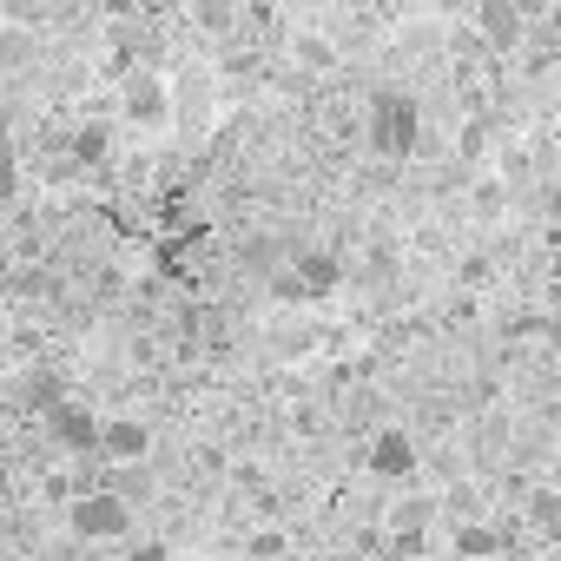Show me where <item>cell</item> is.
<instances>
[{"label":"cell","instance_id":"1","mask_svg":"<svg viewBox=\"0 0 561 561\" xmlns=\"http://www.w3.org/2000/svg\"><path fill=\"white\" fill-rule=\"evenodd\" d=\"M416 139H423V106H416L410 93L383 87V93L370 100V152H377V159H410Z\"/></svg>","mask_w":561,"mask_h":561},{"label":"cell","instance_id":"2","mask_svg":"<svg viewBox=\"0 0 561 561\" xmlns=\"http://www.w3.org/2000/svg\"><path fill=\"white\" fill-rule=\"evenodd\" d=\"M337 277H344V257L337 251H298L285 271H271V291L291 298V305H311V298L337 291Z\"/></svg>","mask_w":561,"mask_h":561},{"label":"cell","instance_id":"3","mask_svg":"<svg viewBox=\"0 0 561 561\" xmlns=\"http://www.w3.org/2000/svg\"><path fill=\"white\" fill-rule=\"evenodd\" d=\"M67 528H73L80 541H126V528H133V502H119L113 489H87V495L67 502Z\"/></svg>","mask_w":561,"mask_h":561},{"label":"cell","instance_id":"4","mask_svg":"<svg viewBox=\"0 0 561 561\" xmlns=\"http://www.w3.org/2000/svg\"><path fill=\"white\" fill-rule=\"evenodd\" d=\"M100 423L106 416H93L87 403H60V410H47V436L60 443V449H73V456H100Z\"/></svg>","mask_w":561,"mask_h":561},{"label":"cell","instance_id":"5","mask_svg":"<svg viewBox=\"0 0 561 561\" xmlns=\"http://www.w3.org/2000/svg\"><path fill=\"white\" fill-rule=\"evenodd\" d=\"M364 462H370V476L403 482V476H416V436L410 430H377L370 449H364Z\"/></svg>","mask_w":561,"mask_h":561},{"label":"cell","instance_id":"6","mask_svg":"<svg viewBox=\"0 0 561 561\" xmlns=\"http://www.w3.org/2000/svg\"><path fill=\"white\" fill-rule=\"evenodd\" d=\"M476 34H482L495 54H515L522 34H528V14L515 8V0H482V8H476Z\"/></svg>","mask_w":561,"mask_h":561},{"label":"cell","instance_id":"7","mask_svg":"<svg viewBox=\"0 0 561 561\" xmlns=\"http://www.w3.org/2000/svg\"><path fill=\"white\" fill-rule=\"evenodd\" d=\"M126 113H133L139 126H165V113H172L165 80H159V73H126Z\"/></svg>","mask_w":561,"mask_h":561},{"label":"cell","instance_id":"8","mask_svg":"<svg viewBox=\"0 0 561 561\" xmlns=\"http://www.w3.org/2000/svg\"><path fill=\"white\" fill-rule=\"evenodd\" d=\"M100 449H106L113 462H139V456L152 449V423H139V416H113V423H100Z\"/></svg>","mask_w":561,"mask_h":561},{"label":"cell","instance_id":"9","mask_svg":"<svg viewBox=\"0 0 561 561\" xmlns=\"http://www.w3.org/2000/svg\"><path fill=\"white\" fill-rule=\"evenodd\" d=\"M508 541H515L508 522H462L456 528V554H502Z\"/></svg>","mask_w":561,"mask_h":561},{"label":"cell","instance_id":"10","mask_svg":"<svg viewBox=\"0 0 561 561\" xmlns=\"http://www.w3.org/2000/svg\"><path fill=\"white\" fill-rule=\"evenodd\" d=\"M60 403H67V390H60V370H54V364L27 370V410H41V416H47V410H60Z\"/></svg>","mask_w":561,"mask_h":561},{"label":"cell","instance_id":"11","mask_svg":"<svg viewBox=\"0 0 561 561\" xmlns=\"http://www.w3.org/2000/svg\"><path fill=\"white\" fill-rule=\"evenodd\" d=\"M106 152H113V133H106V126H80V133L67 139V159H73V165H100Z\"/></svg>","mask_w":561,"mask_h":561},{"label":"cell","instance_id":"12","mask_svg":"<svg viewBox=\"0 0 561 561\" xmlns=\"http://www.w3.org/2000/svg\"><path fill=\"white\" fill-rule=\"evenodd\" d=\"M522 522H528V528H541V535H554V528H561V495H554V489H528Z\"/></svg>","mask_w":561,"mask_h":561},{"label":"cell","instance_id":"13","mask_svg":"<svg viewBox=\"0 0 561 561\" xmlns=\"http://www.w3.org/2000/svg\"><path fill=\"white\" fill-rule=\"evenodd\" d=\"M251 561H291V548H285V535H277V528H264V535H251Z\"/></svg>","mask_w":561,"mask_h":561},{"label":"cell","instance_id":"14","mask_svg":"<svg viewBox=\"0 0 561 561\" xmlns=\"http://www.w3.org/2000/svg\"><path fill=\"white\" fill-rule=\"evenodd\" d=\"M231 21H238V8H225V0H205V8H198V27L205 34H225Z\"/></svg>","mask_w":561,"mask_h":561},{"label":"cell","instance_id":"15","mask_svg":"<svg viewBox=\"0 0 561 561\" xmlns=\"http://www.w3.org/2000/svg\"><path fill=\"white\" fill-rule=\"evenodd\" d=\"M14 192H21V159H14V146H0V205Z\"/></svg>","mask_w":561,"mask_h":561},{"label":"cell","instance_id":"16","mask_svg":"<svg viewBox=\"0 0 561 561\" xmlns=\"http://www.w3.org/2000/svg\"><path fill=\"white\" fill-rule=\"evenodd\" d=\"M133 561H165V541H139V548H133Z\"/></svg>","mask_w":561,"mask_h":561},{"label":"cell","instance_id":"17","mask_svg":"<svg viewBox=\"0 0 561 561\" xmlns=\"http://www.w3.org/2000/svg\"><path fill=\"white\" fill-rule=\"evenodd\" d=\"M548 27H554V34H561V0H554V8H548Z\"/></svg>","mask_w":561,"mask_h":561},{"label":"cell","instance_id":"18","mask_svg":"<svg viewBox=\"0 0 561 561\" xmlns=\"http://www.w3.org/2000/svg\"><path fill=\"white\" fill-rule=\"evenodd\" d=\"M548 489H554V495H561V462H554V482H548Z\"/></svg>","mask_w":561,"mask_h":561},{"label":"cell","instance_id":"19","mask_svg":"<svg viewBox=\"0 0 561 561\" xmlns=\"http://www.w3.org/2000/svg\"><path fill=\"white\" fill-rule=\"evenodd\" d=\"M554 541H561V528H554Z\"/></svg>","mask_w":561,"mask_h":561}]
</instances>
